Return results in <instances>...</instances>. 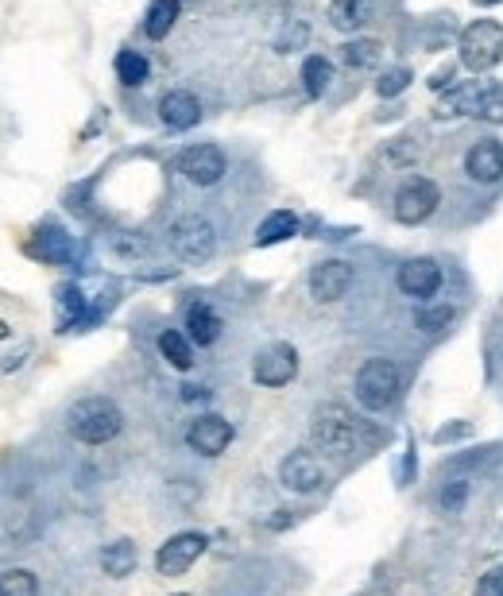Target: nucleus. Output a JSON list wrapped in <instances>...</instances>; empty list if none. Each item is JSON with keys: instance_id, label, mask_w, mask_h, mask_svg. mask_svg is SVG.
<instances>
[{"instance_id": "nucleus-1", "label": "nucleus", "mask_w": 503, "mask_h": 596, "mask_svg": "<svg viewBox=\"0 0 503 596\" xmlns=\"http://www.w3.org/2000/svg\"><path fill=\"white\" fill-rule=\"evenodd\" d=\"M66 426H70V434H74L82 446H105V442H113L120 434L124 415H120V407L113 399L89 395V399H78V403L70 407Z\"/></svg>"}, {"instance_id": "nucleus-2", "label": "nucleus", "mask_w": 503, "mask_h": 596, "mask_svg": "<svg viewBox=\"0 0 503 596\" xmlns=\"http://www.w3.org/2000/svg\"><path fill=\"white\" fill-rule=\"evenodd\" d=\"M353 391H356V403L364 411H387L399 399V391H403V372H399L395 360L387 357L364 360L353 380Z\"/></svg>"}, {"instance_id": "nucleus-3", "label": "nucleus", "mask_w": 503, "mask_h": 596, "mask_svg": "<svg viewBox=\"0 0 503 596\" xmlns=\"http://www.w3.org/2000/svg\"><path fill=\"white\" fill-rule=\"evenodd\" d=\"M167 244L182 264H209L217 256V229L202 213H182L167 229Z\"/></svg>"}, {"instance_id": "nucleus-4", "label": "nucleus", "mask_w": 503, "mask_h": 596, "mask_svg": "<svg viewBox=\"0 0 503 596\" xmlns=\"http://www.w3.org/2000/svg\"><path fill=\"white\" fill-rule=\"evenodd\" d=\"M310 438L326 453L349 457V453H356V442H360V422L341 403H322L314 411V422H310Z\"/></svg>"}, {"instance_id": "nucleus-5", "label": "nucleus", "mask_w": 503, "mask_h": 596, "mask_svg": "<svg viewBox=\"0 0 503 596\" xmlns=\"http://www.w3.org/2000/svg\"><path fill=\"white\" fill-rule=\"evenodd\" d=\"M457 62L465 66V70H473V74H484V70H492L496 62L503 59V28L496 20H473L469 28L461 31V39H457Z\"/></svg>"}, {"instance_id": "nucleus-6", "label": "nucleus", "mask_w": 503, "mask_h": 596, "mask_svg": "<svg viewBox=\"0 0 503 596\" xmlns=\"http://www.w3.org/2000/svg\"><path fill=\"white\" fill-rule=\"evenodd\" d=\"M442 206V190H438V182L434 179H407L399 190H395V198H391V217L399 221V225H422V221H430L434 217V209Z\"/></svg>"}, {"instance_id": "nucleus-7", "label": "nucleus", "mask_w": 503, "mask_h": 596, "mask_svg": "<svg viewBox=\"0 0 503 596\" xmlns=\"http://www.w3.org/2000/svg\"><path fill=\"white\" fill-rule=\"evenodd\" d=\"M178 175L194 186H217V182L229 175V159L217 144H190V148L178 151L175 159Z\"/></svg>"}, {"instance_id": "nucleus-8", "label": "nucleus", "mask_w": 503, "mask_h": 596, "mask_svg": "<svg viewBox=\"0 0 503 596\" xmlns=\"http://www.w3.org/2000/svg\"><path fill=\"white\" fill-rule=\"evenodd\" d=\"M298 376V353L295 345L287 341H271L256 353V364H252V380L260 388H287Z\"/></svg>"}, {"instance_id": "nucleus-9", "label": "nucleus", "mask_w": 503, "mask_h": 596, "mask_svg": "<svg viewBox=\"0 0 503 596\" xmlns=\"http://www.w3.org/2000/svg\"><path fill=\"white\" fill-rule=\"evenodd\" d=\"M206 546H209V538L202 535V531H178V535H171L159 546V554H155L159 577H182L186 569L206 554Z\"/></svg>"}, {"instance_id": "nucleus-10", "label": "nucleus", "mask_w": 503, "mask_h": 596, "mask_svg": "<svg viewBox=\"0 0 503 596\" xmlns=\"http://www.w3.org/2000/svg\"><path fill=\"white\" fill-rule=\"evenodd\" d=\"M395 287L407 298H418V302L434 298L442 291V268H438V260L434 256H411V260H403L399 271H395Z\"/></svg>"}, {"instance_id": "nucleus-11", "label": "nucleus", "mask_w": 503, "mask_h": 596, "mask_svg": "<svg viewBox=\"0 0 503 596\" xmlns=\"http://www.w3.org/2000/svg\"><path fill=\"white\" fill-rule=\"evenodd\" d=\"M233 438H237L233 422L221 415H198L186 426V446L194 453H202V457H221L225 449L233 446Z\"/></svg>"}, {"instance_id": "nucleus-12", "label": "nucleus", "mask_w": 503, "mask_h": 596, "mask_svg": "<svg viewBox=\"0 0 503 596\" xmlns=\"http://www.w3.org/2000/svg\"><path fill=\"white\" fill-rule=\"evenodd\" d=\"M279 484H283L287 492L306 496V492H318V488L326 484V469H322V461H318L314 453L295 449V453H287L283 465H279Z\"/></svg>"}, {"instance_id": "nucleus-13", "label": "nucleus", "mask_w": 503, "mask_h": 596, "mask_svg": "<svg viewBox=\"0 0 503 596\" xmlns=\"http://www.w3.org/2000/svg\"><path fill=\"white\" fill-rule=\"evenodd\" d=\"M356 271L345 260H318L310 268V295L314 302H341L353 287Z\"/></svg>"}, {"instance_id": "nucleus-14", "label": "nucleus", "mask_w": 503, "mask_h": 596, "mask_svg": "<svg viewBox=\"0 0 503 596\" xmlns=\"http://www.w3.org/2000/svg\"><path fill=\"white\" fill-rule=\"evenodd\" d=\"M465 175L480 186L503 182V144L496 136H480L473 148L465 151Z\"/></svg>"}, {"instance_id": "nucleus-15", "label": "nucleus", "mask_w": 503, "mask_h": 596, "mask_svg": "<svg viewBox=\"0 0 503 596\" xmlns=\"http://www.w3.org/2000/svg\"><path fill=\"white\" fill-rule=\"evenodd\" d=\"M28 252L35 260H43V264H74L78 240L70 237L59 221H43V229H39V237L28 244Z\"/></svg>"}, {"instance_id": "nucleus-16", "label": "nucleus", "mask_w": 503, "mask_h": 596, "mask_svg": "<svg viewBox=\"0 0 503 596\" xmlns=\"http://www.w3.org/2000/svg\"><path fill=\"white\" fill-rule=\"evenodd\" d=\"M159 120H163L171 132L194 128V124L202 120V101H198V93H190V90L163 93V101H159Z\"/></svg>"}, {"instance_id": "nucleus-17", "label": "nucleus", "mask_w": 503, "mask_h": 596, "mask_svg": "<svg viewBox=\"0 0 503 596\" xmlns=\"http://www.w3.org/2000/svg\"><path fill=\"white\" fill-rule=\"evenodd\" d=\"M221 329H225V322H221V314L213 310V302L198 298V302L186 306V337H190L194 345H202V349L217 345Z\"/></svg>"}, {"instance_id": "nucleus-18", "label": "nucleus", "mask_w": 503, "mask_h": 596, "mask_svg": "<svg viewBox=\"0 0 503 596\" xmlns=\"http://www.w3.org/2000/svg\"><path fill=\"white\" fill-rule=\"evenodd\" d=\"M484 93H488V82H457V86L445 90V97L438 101V113H442V117H476Z\"/></svg>"}, {"instance_id": "nucleus-19", "label": "nucleus", "mask_w": 503, "mask_h": 596, "mask_svg": "<svg viewBox=\"0 0 503 596\" xmlns=\"http://www.w3.org/2000/svg\"><path fill=\"white\" fill-rule=\"evenodd\" d=\"M136 566H140V550H136L132 538H117V542H109V546L101 550V569H105V577H113V581L132 577Z\"/></svg>"}, {"instance_id": "nucleus-20", "label": "nucleus", "mask_w": 503, "mask_h": 596, "mask_svg": "<svg viewBox=\"0 0 503 596\" xmlns=\"http://www.w3.org/2000/svg\"><path fill=\"white\" fill-rule=\"evenodd\" d=\"M291 237H298V217L291 209H271L256 229V248H271V244H283Z\"/></svg>"}, {"instance_id": "nucleus-21", "label": "nucleus", "mask_w": 503, "mask_h": 596, "mask_svg": "<svg viewBox=\"0 0 503 596\" xmlns=\"http://www.w3.org/2000/svg\"><path fill=\"white\" fill-rule=\"evenodd\" d=\"M178 16H182V0H151L148 12H144V35L148 39H167L175 31Z\"/></svg>"}, {"instance_id": "nucleus-22", "label": "nucleus", "mask_w": 503, "mask_h": 596, "mask_svg": "<svg viewBox=\"0 0 503 596\" xmlns=\"http://www.w3.org/2000/svg\"><path fill=\"white\" fill-rule=\"evenodd\" d=\"M372 20V0H329V24L337 31H360Z\"/></svg>"}, {"instance_id": "nucleus-23", "label": "nucleus", "mask_w": 503, "mask_h": 596, "mask_svg": "<svg viewBox=\"0 0 503 596\" xmlns=\"http://www.w3.org/2000/svg\"><path fill=\"white\" fill-rule=\"evenodd\" d=\"M159 353H163V360L175 372H190V364H194V341L182 329H163L159 333Z\"/></svg>"}, {"instance_id": "nucleus-24", "label": "nucleus", "mask_w": 503, "mask_h": 596, "mask_svg": "<svg viewBox=\"0 0 503 596\" xmlns=\"http://www.w3.org/2000/svg\"><path fill=\"white\" fill-rule=\"evenodd\" d=\"M113 70H117V82H120V86H128V90L144 86V82L151 78L148 55H144V51H132V47L117 51V62H113Z\"/></svg>"}, {"instance_id": "nucleus-25", "label": "nucleus", "mask_w": 503, "mask_h": 596, "mask_svg": "<svg viewBox=\"0 0 503 596\" xmlns=\"http://www.w3.org/2000/svg\"><path fill=\"white\" fill-rule=\"evenodd\" d=\"M329 86H333V62L326 59V55H306L302 59V90H306V97H326Z\"/></svg>"}, {"instance_id": "nucleus-26", "label": "nucleus", "mask_w": 503, "mask_h": 596, "mask_svg": "<svg viewBox=\"0 0 503 596\" xmlns=\"http://www.w3.org/2000/svg\"><path fill=\"white\" fill-rule=\"evenodd\" d=\"M384 59V43L380 39H349L345 47H341V62L349 66V70H372V66H380Z\"/></svg>"}, {"instance_id": "nucleus-27", "label": "nucleus", "mask_w": 503, "mask_h": 596, "mask_svg": "<svg viewBox=\"0 0 503 596\" xmlns=\"http://www.w3.org/2000/svg\"><path fill=\"white\" fill-rule=\"evenodd\" d=\"M0 596H39V577L31 569H4L0 573Z\"/></svg>"}, {"instance_id": "nucleus-28", "label": "nucleus", "mask_w": 503, "mask_h": 596, "mask_svg": "<svg viewBox=\"0 0 503 596\" xmlns=\"http://www.w3.org/2000/svg\"><path fill=\"white\" fill-rule=\"evenodd\" d=\"M109 252L117 256V260H144L151 252L148 237H140V233H113L109 237Z\"/></svg>"}, {"instance_id": "nucleus-29", "label": "nucleus", "mask_w": 503, "mask_h": 596, "mask_svg": "<svg viewBox=\"0 0 503 596\" xmlns=\"http://www.w3.org/2000/svg\"><path fill=\"white\" fill-rule=\"evenodd\" d=\"M411 82H415V70L399 62V66H391V70H384V74L376 78V93H380V97L387 101V97H399V93L407 90Z\"/></svg>"}, {"instance_id": "nucleus-30", "label": "nucleus", "mask_w": 503, "mask_h": 596, "mask_svg": "<svg viewBox=\"0 0 503 596\" xmlns=\"http://www.w3.org/2000/svg\"><path fill=\"white\" fill-rule=\"evenodd\" d=\"M418 155H422V148H418L415 136H399V140H387L384 163H391V167H415Z\"/></svg>"}, {"instance_id": "nucleus-31", "label": "nucleus", "mask_w": 503, "mask_h": 596, "mask_svg": "<svg viewBox=\"0 0 503 596\" xmlns=\"http://www.w3.org/2000/svg\"><path fill=\"white\" fill-rule=\"evenodd\" d=\"M453 322V306H418L415 310V326L422 333H442Z\"/></svg>"}, {"instance_id": "nucleus-32", "label": "nucleus", "mask_w": 503, "mask_h": 596, "mask_svg": "<svg viewBox=\"0 0 503 596\" xmlns=\"http://www.w3.org/2000/svg\"><path fill=\"white\" fill-rule=\"evenodd\" d=\"M465 500H469V480L465 477L449 480V484L442 488V496H438V504H442L445 515H457V511L465 507Z\"/></svg>"}, {"instance_id": "nucleus-33", "label": "nucleus", "mask_w": 503, "mask_h": 596, "mask_svg": "<svg viewBox=\"0 0 503 596\" xmlns=\"http://www.w3.org/2000/svg\"><path fill=\"white\" fill-rule=\"evenodd\" d=\"M476 117L488 120V124H503V82H488V93H484Z\"/></svg>"}, {"instance_id": "nucleus-34", "label": "nucleus", "mask_w": 503, "mask_h": 596, "mask_svg": "<svg viewBox=\"0 0 503 596\" xmlns=\"http://www.w3.org/2000/svg\"><path fill=\"white\" fill-rule=\"evenodd\" d=\"M306 35H310V28H306V24H287V28H283V35L275 39V51H283V55H287V51H295V47H302V43H306Z\"/></svg>"}, {"instance_id": "nucleus-35", "label": "nucleus", "mask_w": 503, "mask_h": 596, "mask_svg": "<svg viewBox=\"0 0 503 596\" xmlns=\"http://www.w3.org/2000/svg\"><path fill=\"white\" fill-rule=\"evenodd\" d=\"M426 86H430L434 93L453 90V86H457V66H453V62H445L442 70H434V74H430V82H426Z\"/></svg>"}, {"instance_id": "nucleus-36", "label": "nucleus", "mask_w": 503, "mask_h": 596, "mask_svg": "<svg viewBox=\"0 0 503 596\" xmlns=\"http://www.w3.org/2000/svg\"><path fill=\"white\" fill-rule=\"evenodd\" d=\"M476 596H503V566L488 569V573L480 577V589H476Z\"/></svg>"}, {"instance_id": "nucleus-37", "label": "nucleus", "mask_w": 503, "mask_h": 596, "mask_svg": "<svg viewBox=\"0 0 503 596\" xmlns=\"http://www.w3.org/2000/svg\"><path fill=\"white\" fill-rule=\"evenodd\" d=\"M469 434V422H457V426H445V430H438L434 434V442L442 446V442H457V438H465Z\"/></svg>"}, {"instance_id": "nucleus-38", "label": "nucleus", "mask_w": 503, "mask_h": 596, "mask_svg": "<svg viewBox=\"0 0 503 596\" xmlns=\"http://www.w3.org/2000/svg\"><path fill=\"white\" fill-rule=\"evenodd\" d=\"M403 484H411L415 480V442H407V457H403Z\"/></svg>"}, {"instance_id": "nucleus-39", "label": "nucleus", "mask_w": 503, "mask_h": 596, "mask_svg": "<svg viewBox=\"0 0 503 596\" xmlns=\"http://www.w3.org/2000/svg\"><path fill=\"white\" fill-rule=\"evenodd\" d=\"M182 399H186V403H198V399H209V391L206 388H194V384H186V388H182Z\"/></svg>"}, {"instance_id": "nucleus-40", "label": "nucleus", "mask_w": 503, "mask_h": 596, "mask_svg": "<svg viewBox=\"0 0 503 596\" xmlns=\"http://www.w3.org/2000/svg\"><path fill=\"white\" fill-rule=\"evenodd\" d=\"M24 353H28V349H20V353H8L0 368H4V372H12V368H20V364H24Z\"/></svg>"}, {"instance_id": "nucleus-41", "label": "nucleus", "mask_w": 503, "mask_h": 596, "mask_svg": "<svg viewBox=\"0 0 503 596\" xmlns=\"http://www.w3.org/2000/svg\"><path fill=\"white\" fill-rule=\"evenodd\" d=\"M476 8H492V4H503V0H473Z\"/></svg>"}, {"instance_id": "nucleus-42", "label": "nucleus", "mask_w": 503, "mask_h": 596, "mask_svg": "<svg viewBox=\"0 0 503 596\" xmlns=\"http://www.w3.org/2000/svg\"><path fill=\"white\" fill-rule=\"evenodd\" d=\"M8 333H12V329H8V322H0V341H4V337H8Z\"/></svg>"}, {"instance_id": "nucleus-43", "label": "nucleus", "mask_w": 503, "mask_h": 596, "mask_svg": "<svg viewBox=\"0 0 503 596\" xmlns=\"http://www.w3.org/2000/svg\"><path fill=\"white\" fill-rule=\"evenodd\" d=\"M175 596H190V593H175Z\"/></svg>"}]
</instances>
